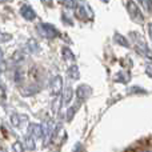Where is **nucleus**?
Here are the masks:
<instances>
[{
  "mask_svg": "<svg viewBox=\"0 0 152 152\" xmlns=\"http://www.w3.org/2000/svg\"><path fill=\"white\" fill-rule=\"evenodd\" d=\"M128 7H129V12H131V15H132V18L135 19V20H139L137 23H142L143 21V15H142V12H140V10L137 8V5L136 4H134V3H128Z\"/></svg>",
  "mask_w": 152,
  "mask_h": 152,
  "instance_id": "nucleus-1",
  "label": "nucleus"
},
{
  "mask_svg": "<svg viewBox=\"0 0 152 152\" xmlns=\"http://www.w3.org/2000/svg\"><path fill=\"white\" fill-rule=\"evenodd\" d=\"M45 28H47V31H48V29H52V31H53V34L52 35H55V36H56V35H58V34H56V31H55V28H53V27L52 26H47V24H45ZM45 36H48V37H51V35H50V32H48V34H45Z\"/></svg>",
  "mask_w": 152,
  "mask_h": 152,
  "instance_id": "nucleus-2",
  "label": "nucleus"
},
{
  "mask_svg": "<svg viewBox=\"0 0 152 152\" xmlns=\"http://www.w3.org/2000/svg\"><path fill=\"white\" fill-rule=\"evenodd\" d=\"M148 29H150V36L152 39V24H150V27H148Z\"/></svg>",
  "mask_w": 152,
  "mask_h": 152,
  "instance_id": "nucleus-3",
  "label": "nucleus"
},
{
  "mask_svg": "<svg viewBox=\"0 0 152 152\" xmlns=\"http://www.w3.org/2000/svg\"><path fill=\"white\" fill-rule=\"evenodd\" d=\"M145 152H152V148H148V150L145 151Z\"/></svg>",
  "mask_w": 152,
  "mask_h": 152,
  "instance_id": "nucleus-4",
  "label": "nucleus"
},
{
  "mask_svg": "<svg viewBox=\"0 0 152 152\" xmlns=\"http://www.w3.org/2000/svg\"><path fill=\"white\" fill-rule=\"evenodd\" d=\"M139 152H144V151H139Z\"/></svg>",
  "mask_w": 152,
  "mask_h": 152,
  "instance_id": "nucleus-5",
  "label": "nucleus"
}]
</instances>
